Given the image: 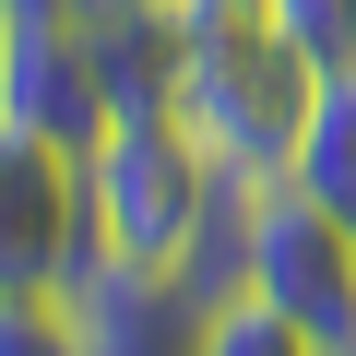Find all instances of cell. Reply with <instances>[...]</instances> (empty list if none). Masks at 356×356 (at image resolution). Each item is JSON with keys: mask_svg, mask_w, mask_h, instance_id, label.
Instances as JSON below:
<instances>
[{"mask_svg": "<svg viewBox=\"0 0 356 356\" xmlns=\"http://www.w3.org/2000/svg\"><path fill=\"white\" fill-rule=\"evenodd\" d=\"M297 191H321L332 214H356V72H332L321 83V107H309V131H297Z\"/></svg>", "mask_w": 356, "mask_h": 356, "instance_id": "52a82bcc", "label": "cell"}, {"mask_svg": "<svg viewBox=\"0 0 356 356\" xmlns=\"http://www.w3.org/2000/svg\"><path fill=\"white\" fill-rule=\"evenodd\" d=\"M250 297L356 356V214H332L297 178H250Z\"/></svg>", "mask_w": 356, "mask_h": 356, "instance_id": "3957f363", "label": "cell"}, {"mask_svg": "<svg viewBox=\"0 0 356 356\" xmlns=\"http://www.w3.org/2000/svg\"><path fill=\"white\" fill-rule=\"evenodd\" d=\"M191 356H332V344H321V332H297L273 297H250V285H238V297H214V309H202Z\"/></svg>", "mask_w": 356, "mask_h": 356, "instance_id": "ba28073f", "label": "cell"}, {"mask_svg": "<svg viewBox=\"0 0 356 356\" xmlns=\"http://www.w3.org/2000/svg\"><path fill=\"white\" fill-rule=\"evenodd\" d=\"M261 13H273V36L332 83V72H356V0H261Z\"/></svg>", "mask_w": 356, "mask_h": 356, "instance_id": "9c48e42d", "label": "cell"}, {"mask_svg": "<svg viewBox=\"0 0 356 356\" xmlns=\"http://www.w3.org/2000/svg\"><path fill=\"white\" fill-rule=\"evenodd\" d=\"M0 119H36L60 143L107 131V83H95V24L83 13H24L13 24V83H0Z\"/></svg>", "mask_w": 356, "mask_h": 356, "instance_id": "8992f818", "label": "cell"}, {"mask_svg": "<svg viewBox=\"0 0 356 356\" xmlns=\"http://www.w3.org/2000/svg\"><path fill=\"white\" fill-rule=\"evenodd\" d=\"M0 83H13V0H0Z\"/></svg>", "mask_w": 356, "mask_h": 356, "instance_id": "8fae6325", "label": "cell"}, {"mask_svg": "<svg viewBox=\"0 0 356 356\" xmlns=\"http://www.w3.org/2000/svg\"><path fill=\"white\" fill-rule=\"evenodd\" d=\"M60 321H72L83 356H191L202 297L166 285V273H131V261H107V250H83V273L60 285Z\"/></svg>", "mask_w": 356, "mask_h": 356, "instance_id": "5b68a950", "label": "cell"}, {"mask_svg": "<svg viewBox=\"0 0 356 356\" xmlns=\"http://www.w3.org/2000/svg\"><path fill=\"white\" fill-rule=\"evenodd\" d=\"M95 250V191H83V143L0 119V297H60Z\"/></svg>", "mask_w": 356, "mask_h": 356, "instance_id": "277c9868", "label": "cell"}, {"mask_svg": "<svg viewBox=\"0 0 356 356\" xmlns=\"http://www.w3.org/2000/svg\"><path fill=\"white\" fill-rule=\"evenodd\" d=\"M0 356H83L60 297H0Z\"/></svg>", "mask_w": 356, "mask_h": 356, "instance_id": "30bf717a", "label": "cell"}, {"mask_svg": "<svg viewBox=\"0 0 356 356\" xmlns=\"http://www.w3.org/2000/svg\"><path fill=\"white\" fill-rule=\"evenodd\" d=\"M24 13H83V0H13V24H24Z\"/></svg>", "mask_w": 356, "mask_h": 356, "instance_id": "7c38bea8", "label": "cell"}, {"mask_svg": "<svg viewBox=\"0 0 356 356\" xmlns=\"http://www.w3.org/2000/svg\"><path fill=\"white\" fill-rule=\"evenodd\" d=\"M309 107H321V72L273 36L261 0H178V83H166V119L191 131L226 178H285Z\"/></svg>", "mask_w": 356, "mask_h": 356, "instance_id": "6da1fadb", "label": "cell"}, {"mask_svg": "<svg viewBox=\"0 0 356 356\" xmlns=\"http://www.w3.org/2000/svg\"><path fill=\"white\" fill-rule=\"evenodd\" d=\"M83 191H95V250L107 261L191 285V250H202V226H214V202L238 191V178L178 131L166 107H143V119H107L83 143Z\"/></svg>", "mask_w": 356, "mask_h": 356, "instance_id": "7a4b0ae2", "label": "cell"}]
</instances>
